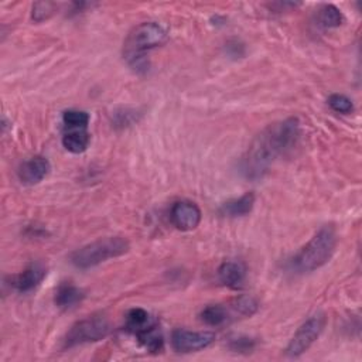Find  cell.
<instances>
[{
    "label": "cell",
    "instance_id": "6da1fadb",
    "mask_svg": "<svg viewBox=\"0 0 362 362\" xmlns=\"http://www.w3.org/2000/svg\"><path fill=\"white\" fill-rule=\"evenodd\" d=\"M300 139V122L289 117L259 133L240 160V171L249 180L262 178L279 158L287 155Z\"/></svg>",
    "mask_w": 362,
    "mask_h": 362
},
{
    "label": "cell",
    "instance_id": "7a4b0ae2",
    "mask_svg": "<svg viewBox=\"0 0 362 362\" xmlns=\"http://www.w3.org/2000/svg\"><path fill=\"white\" fill-rule=\"evenodd\" d=\"M167 30L156 21H144L136 26L124 43V58L136 73H147L150 64L147 53L167 41Z\"/></svg>",
    "mask_w": 362,
    "mask_h": 362
},
{
    "label": "cell",
    "instance_id": "3957f363",
    "mask_svg": "<svg viewBox=\"0 0 362 362\" xmlns=\"http://www.w3.org/2000/svg\"><path fill=\"white\" fill-rule=\"evenodd\" d=\"M336 248L337 232L333 225H325L293 258L292 267L300 272V274L317 270L333 258Z\"/></svg>",
    "mask_w": 362,
    "mask_h": 362
},
{
    "label": "cell",
    "instance_id": "277c9868",
    "mask_svg": "<svg viewBox=\"0 0 362 362\" xmlns=\"http://www.w3.org/2000/svg\"><path fill=\"white\" fill-rule=\"evenodd\" d=\"M129 248L131 245L128 239L120 236H109L77 249L70 256V260L78 269H90L106 262L108 259L125 255Z\"/></svg>",
    "mask_w": 362,
    "mask_h": 362
},
{
    "label": "cell",
    "instance_id": "5b68a950",
    "mask_svg": "<svg viewBox=\"0 0 362 362\" xmlns=\"http://www.w3.org/2000/svg\"><path fill=\"white\" fill-rule=\"evenodd\" d=\"M111 333V323L106 317L93 316L75 323L64 339V348L97 343L104 340Z\"/></svg>",
    "mask_w": 362,
    "mask_h": 362
},
{
    "label": "cell",
    "instance_id": "8992f818",
    "mask_svg": "<svg viewBox=\"0 0 362 362\" xmlns=\"http://www.w3.org/2000/svg\"><path fill=\"white\" fill-rule=\"evenodd\" d=\"M324 327H325L324 314H316L310 317L296 331V334L293 336L289 345L286 347V355L290 358H297L300 355H303L317 341V339L323 333Z\"/></svg>",
    "mask_w": 362,
    "mask_h": 362
},
{
    "label": "cell",
    "instance_id": "52a82bcc",
    "mask_svg": "<svg viewBox=\"0 0 362 362\" xmlns=\"http://www.w3.org/2000/svg\"><path fill=\"white\" fill-rule=\"evenodd\" d=\"M216 341V334L211 331H189L177 328L171 333V347L177 352H196L209 347Z\"/></svg>",
    "mask_w": 362,
    "mask_h": 362
},
{
    "label": "cell",
    "instance_id": "ba28073f",
    "mask_svg": "<svg viewBox=\"0 0 362 362\" xmlns=\"http://www.w3.org/2000/svg\"><path fill=\"white\" fill-rule=\"evenodd\" d=\"M170 220L180 231H193L201 222V209L193 201H177L170 211Z\"/></svg>",
    "mask_w": 362,
    "mask_h": 362
},
{
    "label": "cell",
    "instance_id": "9c48e42d",
    "mask_svg": "<svg viewBox=\"0 0 362 362\" xmlns=\"http://www.w3.org/2000/svg\"><path fill=\"white\" fill-rule=\"evenodd\" d=\"M47 276V267L43 263L28 265L19 275L10 278V286L19 293H27L36 289Z\"/></svg>",
    "mask_w": 362,
    "mask_h": 362
},
{
    "label": "cell",
    "instance_id": "30bf717a",
    "mask_svg": "<svg viewBox=\"0 0 362 362\" xmlns=\"http://www.w3.org/2000/svg\"><path fill=\"white\" fill-rule=\"evenodd\" d=\"M50 162L43 156H36L20 164L17 175L26 186L39 184L40 181L50 173Z\"/></svg>",
    "mask_w": 362,
    "mask_h": 362
},
{
    "label": "cell",
    "instance_id": "8fae6325",
    "mask_svg": "<svg viewBox=\"0 0 362 362\" xmlns=\"http://www.w3.org/2000/svg\"><path fill=\"white\" fill-rule=\"evenodd\" d=\"M245 276H247V269L240 262L227 260L218 269L220 282L231 289H238L244 283Z\"/></svg>",
    "mask_w": 362,
    "mask_h": 362
},
{
    "label": "cell",
    "instance_id": "7c38bea8",
    "mask_svg": "<svg viewBox=\"0 0 362 362\" xmlns=\"http://www.w3.org/2000/svg\"><path fill=\"white\" fill-rule=\"evenodd\" d=\"M159 323L156 317H153L150 313H147L144 309L136 307L128 312L126 314V324L125 328L128 333L136 336L139 333H142L143 330L152 327L153 324Z\"/></svg>",
    "mask_w": 362,
    "mask_h": 362
},
{
    "label": "cell",
    "instance_id": "4fadbf2b",
    "mask_svg": "<svg viewBox=\"0 0 362 362\" xmlns=\"http://www.w3.org/2000/svg\"><path fill=\"white\" fill-rule=\"evenodd\" d=\"M84 297H85V294L79 287H77L71 283H63L55 292V305L59 309L68 310V309H73L77 305H79L81 301L84 300Z\"/></svg>",
    "mask_w": 362,
    "mask_h": 362
},
{
    "label": "cell",
    "instance_id": "5bb4252c",
    "mask_svg": "<svg viewBox=\"0 0 362 362\" xmlns=\"http://www.w3.org/2000/svg\"><path fill=\"white\" fill-rule=\"evenodd\" d=\"M255 205V194L247 193L242 197L229 200L221 207V214L228 217H244L248 216Z\"/></svg>",
    "mask_w": 362,
    "mask_h": 362
},
{
    "label": "cell",
    "instance_id": "9a60e30c",
    "mask_svg": "<svg viewBox=\"0 0 362 362\" xmlns=\"http://www.w3.org/2000/svg\"><path fill=\"white\" fill-rule=\"evenodd\" d=\"M89 142L90 136L86 129H67L63 136V146L74 155L84 153Z\"/></svg>",
    "mask_w": 362,
    "mask_h": 362
},
{
    "label": "cell",
    "instance_id": "2e32d148",
    "mask_svg": "<svg viewBox=\"0 0 362 362\" xmlns=\"http://www.w3.org/2000/svg\"><path fill=\"white\" fill-rule=\"evenodd\" d=\"M137 339V341L150 352H162L163 347H164V339L162 334V330L159 323L153 324L152 327H149L146 330H143L142 333L135 336Z\"/></svg>",
    "mask_w": 362,
    "mask_h": 362
},
{
    "label": "cell",
    "instance_id": "e0dca14e",
    "mask_svg": "<svg viewBox=\"0 0 362 362\" xmlns=\"http://www.w3.org/2000/svg\"><path fill=\"white\" fill-rule=\"evenodd\" d=\"M228 309H229V313L235 317L238 316L251 317L258 312L259 303H258V300L252 296H239L232 301Z\"/></svg>",
    "mask_w": 362,
    "mask_h": 362
},
{
    "label": "cell",
    "instance_id": "ac0fdd59",
    "mask_svg": "<svg viewBox=\"0 0 362 362\" xmlns=\"http://www.w3.org/2000/svg\"><path fill=\"white\" fill-rule=\"evenodd\" d=\"M231 318V313L228 307L221 305L208 306L201 312V320L211 327H218L225 324Z\"/></svg>",
    "mask_w": 362,
    "mask_h": 362
},
{
    "label": "cell",
    "instance_id": "d6986e66",
    "mask_svg": "<svg viewBox=\"0 0 362 362\" xmlns=\"http://www.w3.org/2000/svg\"><path fill=\"white\" fill-rule=\"evenodd\" d=\"M317 21L324 28H336L340 27L344 21V16L340 9L333 5H325L318 10Z\"/></svg>",
    "mask_w": 362,
    "mask_h": 362
},
{
    "label": "cell",
    "instance_id": "ffe728a7",
    "mask_svg": "<svg viewBox=\"0 0 362 362\" xmlns=\"http://www.w3.org/2000/svg\"><path fill=\"white\" fill-rule=\"evenodd\" d=\"M64 128L67 129H86L89 124V115L84 111H66L63 115Z\"/></svg>",
    "mask_w": 362,
    "mask_h": 362
},
{
    "label": "cell",
    "instance_id": "44dd1931",
    "mask_svg": "<svg viewBox=\"0 0 362 362\" xmlns=\"http://www.w3.org/2000/svg\"><path fill=\"white\" fill-rule=\"evenodd\" d=\"M57 5L53 2H37L33 5V12H32V17L35 21L41 23L47 19H50L55 10H57Z\"/></svg>",
    "mask_w": 362,
    "mask_h": 362
},
{
    "label": "cell",
    "instance_id": "7402d4cb",
    "mask_svg": "<svg viewBox=\"0 0 362 362\" xmlns=\"http://www.w3.org/2000/svg\"><path fill=\"white\" fill-rule=\"evenodd\" d=\"M328 105L331 106V109L343 113V115H348L354 111V105L352 101L350 98H347L345 95H340V94H334L328 98Z\"/></svg>",
    "mask_w": 362,
    "mask_h": 362
},
{
    "label": "cell",
    "instance_id": "603a6c76",
    "mask_svg": "<svg viewBox=\"0 0 362 362\" xmlns=\"http://www.w3.org/2000/svg\"><path fill=\"white\" fill-rule=\"evenodd\" d=\"M229 348L235 352H251L255 348V340L249 337H235L231 339Z\"/></svg>",
    "mask_w": 362,
    "mask_h": 362
}]
</instances>
